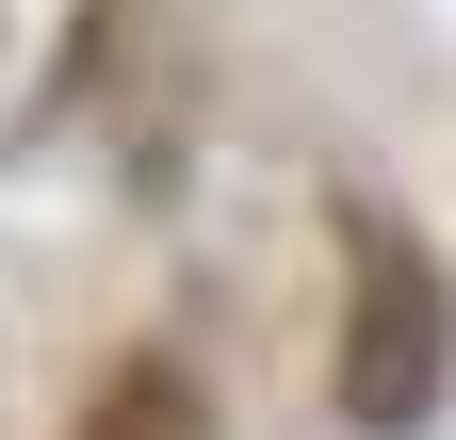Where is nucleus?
I'll use <instances>...</instances> for the list:
<instances>
[{"mask_svg": "<svg viewBox=\"0 0 456 440\" xmlns=\"http://www.w3.org/2000/svg\"><path fill=\"white\" fill-rule=\"evenodd\" d=\"M440 375H456V294H440V261L391 229V212L342 196V424L359 440H408L440 408Z\"/></svg>", "mask_w": 456, "mask_h": 440, "instance_id": "obj_1", "label": "nucleus"}, {"mask_svg": "<svg viewBox=\"0 0 456 440\" xmlns=\"http://www.w3.org/2000/svg\"><path fill=\"white\" fill-rule=\"evenodd\" d=\"M66 440H212V392H196V359H163V343H147V359H114L98 392H82Z\"/></svg>", "mask_w": 456, "mask_h": 440, "instance_id": "obj_2", "label": "nucleus"}]
</instances>
